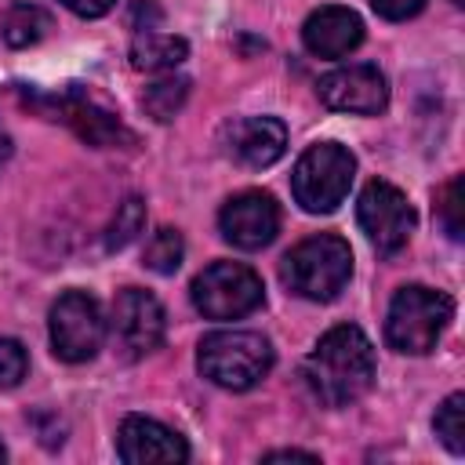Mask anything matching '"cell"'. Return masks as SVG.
Instances as JSON below:
<instances>
[{"instance_id": "6da1fadb", "label": "cell", "mask_w": 465, "mask_h": 465, "mask_svg": "<svg viewBox=\"0 0 465 465\" xmlns=\"http://www.w3.org/2000/svg\"><path fill=\"white\" fill-rule=\"evenodd\" d=\"M374 381V349L352 323L331 327L305 360V385L327 407L356 403Z\"/></svg>"}, {"instance_id": "7a4b0ae2", "label": "cell", "mask_w": 465, "mask_h": 465, "mask_svg": "<svg viewBox=\"0 0 465 465\" xmlns=\"http://www.w3.org/2000/svg\"><path fill=\"white\" fill-rule=\"evenodd\" d=\"M280 276L294 294L309 302H331L352 276V251L334 232L309 236L283 254Z\"/></svg>"}, {"instance_id": "3957f363", "label": "cell", "mask_w": 465, "mask_h": 465, "mask_svg": "<svg viewBox=\"0 0 465 465\" xmlns=\"http://www.w3.org/2000/svg\"><path fill=\"white\" fill-rule=\"evenodd\" d=\"M450 316H454V302L443 291L411 283L392 294V305L385 316V338L396 352L425 356L429 349H436Z\"/></svg>"}, {"instance_id": "277c9868", "label": "cell", "mask_w": 465, "mask_h": 465, "mask_svg": "<svg viewBox=\"0 0 465 465\" xmlns=\"http://www.w3.org/2000/svg\"><path fill=\"white\" fill-rule=\"evenodd\" d=\"M196 367L218 389L243 392L269 374L272 345L254 331H214L200 341Z\"/></svg>"}, {"instance_id": "5b68a950", "label": "cell", "mask_w": 465, "mask_h": 465, "mask_svg": "<svg viewBox=\"0 0 465 465\" xmlns=\"http://www.w3.org/2000/svg\"><path fill=\"white\" fill-rule=\"evenodd\" d=\"M18 94H22L25 105H33L36 113H44L47 120L69 124L94 149L134 145V134L120 124V116L109 113L105 105H98L84 87H62V91H29V87H18Z\"/></svg>"}, {"instance_id": "8992f818", "label": "cell", "mask_w": 465, "mask_h": 465, "mask_svg": "<svg viewBox=\"0 0 465 465\" xmlns=\"http://www.w3.org/2000/svg\"><path fill=\"white\" fill-rule=\"evenodd\" d=\"M352 174H356L352 153L338 142H320L298 156L294 174H291V189H294V200L309 214H327L345 200Z\"/></svg>"}, {"instance_id": "52a82bcc", "label": "cell", "mask_w": 465, "mask_h": 465, "mask_svg": "<svg viewBox=\"0 0 465 465\" xmlns=\"http://www.w3.org/2000/svg\"><path fill=\"white\" fill-rule=\"evenodd\" d=\"M265 298V287L254 269L240 262H214L193 280V305L207 320H240L254 312Z\"/></svg>"}, {"instance_id": "ba28073f", "label": "cell", "mask_w": 465, "mask_h": 465, "mask_svg": "<svg viewBox=\"0 0 465 465\" xmlns=\"http://www.w3.org/2000/svg\"><path fill=\"white\" fill-rule=\"evenodd\" d=\"M105 320L87 291H65L51 305V345L65 363H84L102 349Z\"/></svg>"}, {"instance_id": "9c48e42d", "label": "cell", "mask_w": 465, "mask_h": 465, "mask_svg": "<svg viewBox=\"0 0 465 465\" xmlns=\"http://www.w3.org/2000/svg\"><path fill=\"white\" fill-rule=\"evenodd\" d=\"M356 218L363 236L381 251V254H396L414 229V211L407 203V196L392 185V182H367L360 200H356Z\"/></svg>"}, {"instance_id": "30bf717a", "label": "cell", "mask_w": 465, "mask_h": 465, "mask_svg": "<svg viewBox=\"0 0 465 465\" xmlns=\"http://www.w3.org/2000/svg\"><path fill=\"white\" fill-rule=\"evenodd\" d=\"M109 327H113L116 349L127 360H142L153 349H160V341H163V327H167L163 305L142 287H124L116 294V302H113Z\"/></svg>"}, {"instance_id": "8fae6325", "label": "cell", "mask_w": 465, "mask_h": 465, "mask_svg": "<svg viewBox=\"0 0 465 465\" xmlns=\"http://www.w3.org/2000/svg\"><path fill=\"white\" fill-rule=\"evenodd\" d=\"M222 236L240 247V251H262L265 243H272L276 229H280V207L269 193L262 189H247L236 193L232 200H225L222 214H218Z\"/></svg>"}, {"instance_id": "7c38bea8", "label": "cell", "mask_w": 465, "mask_h": 465, "mask_svg": "<svg viewBox=\"0 0 465 465\" xmlns=\"http://www.w3.org/2000/svg\"><path fill=\"white\" fill-rule=\"evenodd\" d=\"M320 102L334 113L374 116L389 105V84L378 65H341L320 80Z\"/></svg>"}, {"instance_id": "4fadbf2b", "label": "cell", "mask_w": 465, "mask_h": 465, "mask_svg": "<svg viewBox=\"0 0 465 465\" xmlns=\"http://www.w3.org/2000/svg\"><path fill=\"white\" fill-rule=\"evenodd\" d=\"M116 450L127 465H178L189 458V443L156 418L131 414L116 432Z\"/></svg>"}, {"instance_id": "5bb4252c", "label": "cell", "mask_w": 465, "mask_h": 465, "mask_svg": "<svg viewBox=\"0 0 465 465\" xmlns=\"http://www.w3.org/2000/svg\"><path fill=\"white\" fill-rule=\"evenodd\" d=\"M302 40L316 58H345L349 51L360 47L363 40V22L356 11L327 4L320 11H312L302 25Z\"/></svg>"}, {"instance_id": "9a60e30c", "label": "cell", "mask_w": 465, "mask_h": 465, "mask_svg": "<svg viewBox=\"0 0 465 465\" xmlns=\"http://www.w3.org/2000/svg\"><path fill=\"white\" fill-rule=\"evenodd\" d=\"M287 149V127L276 116H247L229 127V153L247 167H269Z\"/></svg>"}, {"instance_id": "2e32d148", "label": "cell", "mask_w": 465, "mask_h": 465, "mask_svg": "<svg viewBox=\"0 0 465 465\" xmlns=\"http://www.w3.org/2000/svg\"><path fill=\"white\" fill-rule=\"evenodd\" d=\"M189 54V44L182 36H167V33H138L131 44V65L145 69V73H167L174 65H182Z\"/></svg>"}, {"instance_id": "e0dca14e", "label": "cell", "mask_w": 465, "mask_h": 465, "mask_svg": "<svg viewBox=\"0 0 465 465\" xmlns=\"http://www.w3.org/2000/svg\"><path fill=\"white\" fill-rule=\"evenodd\" d=\"M47 29H51V15L44 7H36V4H15V7H7L4 22H0V33H4V40L11 47H29Z\"/></svg>"}, {"instance_id": "ac0fdd59", "label": "cell", "mask_w": 465, "mask_h": 465, "mask_svg": "<svg viewBox=\"0 0 465 465\" xmlns=\"http://www.w3.org/2000/svg\"><path fill=\"white\" fill-rule=\"evenodd\" d=\"M185 98H189V80L167 73V76H160V80H153V84L145 87L142 105H145V113H149L153 120L163 124V120H171V116L185 105Z\"/></svg>"}, {"instance_id": "d6986e66", "label": "cell", "mask_w": 465, "mask_h": 465, "mask_svg": "<svg viewBox=\"0 0 465 465\" xmlns=\"http://www.w3.org/2000/svg\"><path fill=\"white\" fill-rule=\"evenodd\" d=\"M182 254H185V240H182V232L171 229V225H163V229H156V232L149 236L142 258H145V265H149L153 272L171 276V272L182 265Z\"/></svg>"}, {"instance_id": "ffe728a7", "label": "cell", "mask_w": 465, "mask_h": 465, "mask_svg": "<svg viewBox=\"0 0 465 465\" xmlns=\"http://www.w3.org/2000/svg\"><path fill=\"white\" fill-rule=\"evenodd\" d=\"M432 429H436V436L443 440V447L450 454H461L465 450V396L461 392H450L440 403V411L432 418Z\"/></svg>"}, {"instance_id": "44dd1931", "label": "cell", "mask_w": 465, "mask_h": 465, "mask_svg": "<svg viewBox=\"0 0 465 465\" xmlns=\"http://www.w3.org/2000/svg\"><path fill=\"white\" fill-rule=\"evenodd\" d=\"M142 225H145V203L138 196H127L124 203H116V214H113V222L105 229V247L109 251L127 247L142 232Z\"/></svg>"}, {"instance_id": "7402d4cb", "label": "cell", "mask_w": 465, "mask_h": 465, "mask_svg": "<svg viewBox=\"0 0 465 465\" xmlns=\"http://www.w3.org/2000/svg\"><path fill=\"white\" fill-rule=\"evenodd\" d=\"M461 174H454L436 196V218L450 240H461Z\"/></svg>"}, {"instance_id": "603a6c76", "label": "cell", "mask_w": 465, "mask_h": 465, "mask_svg": "<svg viewBox=\"0 0 465 465\" xmlns=\"http://www.w3.org/2000/svg\"><path fill=\"white\" fill-rule=\"evenodd\" d=\"M29 371L25 345L15 338H0V389H15Z\"/></svg>"}, {"instance_id": "cb8c5ba5", "label": "cell", "mask_w": 465, "mask_h": 465, "mask_svg": "<svg viewBox=\"0 0 465 465\" xmlns=\"http://www.w3.org/2000/svg\"><path fill=\"white\" fill-rule=\"evenodd\" d=\"M371 4L389 22H403V18H411V15H418L425 7V0H371Z\"/></svg>"}, {"instance_id": "d4e9b609", "label": "cell", "mask_w": 465, "mask_h": 465, "mask_svg": "<svg viewBox=\"0 0 465 465\" xmlns=\"http://www.w3.org/2000/svg\"><path fill=\"white\" fill-rule=\"evenodd\" d=\"M69 11H76V15H84V18H98V15H105V11H113V4L116 0H62Z\"/></svg>"}, {"instance_id": "484cf974", "label": "cell", "mask_w": 465, "mask_h": 465, "mask_svg": "<svg viewBox=\"0 0 465 465\" xmlns=\"http://www.w3.org/2000/svg\"><path fill=\"white\" fill-rule=\"evenodd\" d=\"M294 458L316 461V454H309V450H269V454H265V461H294Z\"/></svg>"}, {"instance_id": "4316f807", "label": "cell", "mask_w": 465, "mask_h": 465, "mask_svg": "<svg viewBox=\"0 0 465 465\" xmlns=\"http://www.w3.org/2000/svg\"><path fill=\"white\" fill-rule=\"evenodd\" d=\"M11 156V134L0 127V160H7Z\"/></svg>"}, {"instance_id": "83f0119b", "label": "cell", "mask_w": 465, "mask_h": 465, "mask_svg": "<svg viewBox=\"0 0 465 465\" xmlns=\"http://www.w3.org/2000/svg\"><path fill=\"white\" fill-rule=\"evenodd\" d=\"M4 458H7V450H4V443H0V461H4Z\"/></svg>"}, {"instance_id": "f1b7e54d", "label": "cell", "mask_w": 465, "mask_h": 465, "mask_svg": "<svg viewBox=\"0 0 465 465\" xmlns=\"http://www.w3.org/2000/svg\"><path fill=\"white\" fill-rule=\"evenodd\" d=\"M454 4H461V0H454Z\"/></svg>"}]
</instances>
